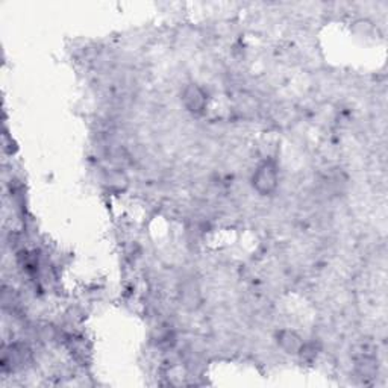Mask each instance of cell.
<instances>
[{
	"label": "cell",
	"mask_w": 388,
	"mask_h": 388,
	"mask_svg": "<svg viewBox=\"0 0 388 388\" xmlns=\"http://www.w3.org/2000/svg\"><path fill=\"white\" fill-rule=\"evenodd\" d=\"M181 300L186 308H196L200 302V290L193 281H186L181 290Z\"/></svg>",
	"instance_id": "4"
},
{
	"label": "cell",
	"mask_w": 388,
	"mask_h": 388,
	"mask_svg": "<svg viewBox=\"0 0 388 388\" xmlns=\"http://www.w3.org/2000/svg\"><path fill=\"white\" fill-rule=\"evenodd\" d=\"M181 100L185 110L193 116H202L208 106L206 93L197 84H186L182 90Z\"/></svg>",
	"instance_id": "2"
},
{
	"label": "cell",
	"mask_w": 388,
	"mask_h": 388,
	"mask_svg": "<svg viewBox=\"0 0 388 388\" xmlns=\"http://www.w3.org/2000/svg\"><path fill=\"white\" fill-rule=\"evenodd\" d=\"M276 340H278L279 348H281L285 354H290V355H299V352L305 343L300 339L299 334H296L294 330H290V329L279 330L276 335Z\"/></svg>",
	"instance_id": "3"
},
{
	"label": "cell",
	"mask_w": 388,
	"mask_h": 388,
	"mask_svg": "<svg viewBox=\"0 0 388 388\" xmlns=\"http://www.w3.org/2000/svg\"><path fill=\"white\" fill-rule=\"evenodd\" d=\"M250 182H252L254 190L260 194V196H271L279 186L278 165L270 160L263 161L255 169Z\"/></svg>",
	"instance_id": "1"
}]
</instances>
